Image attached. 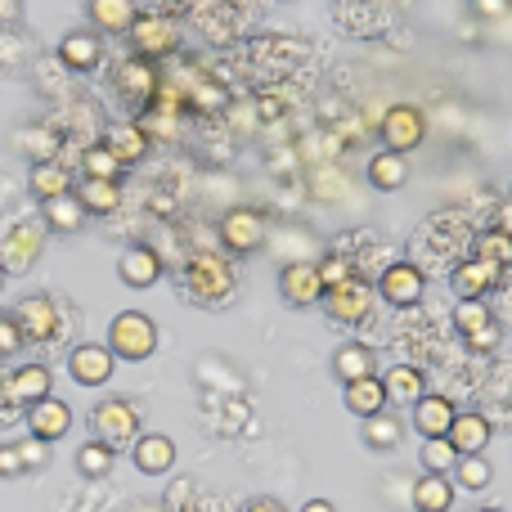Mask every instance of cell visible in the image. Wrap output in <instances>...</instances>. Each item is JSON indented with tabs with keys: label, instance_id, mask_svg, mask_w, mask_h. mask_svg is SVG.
<instances>
[{
	"label": "cell",
	"instance_id": "1",
	"mask_svg": "<svg viewBox=\"0 0 512 512\" xmlns=\"http://www.w3.org/2000/svg\"><path fill=\"white\" fill-rule=\"evenodd\" d=\"M185 292L198 301V306H225V301L239 292V274L225 256L203 252L185 265Z\"/></svg>",
	"mask_w": 512,
	"mask_h": 512
},
{
	"label": "cell",
	"instance_id": "2",
	"mask_svg": "<svg viewBox=\"0 0 512 512\" xmlns=\"http://www.w3.org/2000/svg\"><path fill=\"white\" fill-rule=\"evenodd\" d=\"M140 423H144L140 405L126 396H108L90 409V432H95V441H104L108 450H122V445L140 441Z\"/></svg>",
	"mask_w": 512,
	"mask_h": 512
},
{
	"label": "cell",
	"instance_id": "3",
	"mask_svg": "<svg viewBox=\"0 0 512 512\" xmlns=\"http://www.w3.org/2000/svg\"><path fill=\"white\" fill-rule=\"evenodd\" d=\"M108 351L131 364L149 360V355L158 351V324H153L144 310H122V315L108 324Z\"/></svg>",
	"mask_w": 512,
	"mask_h": 512
},
{
	"label": "cell",
	"instance_id": "4",
	"mask_svg": "<svg viewBox=\"0 0 512 512\" xmlns=\"http://www.w3.org/2000/svg\"><path fill=\"white\" fill-rule=\"evenodd\" d=\"M126 36H131L135 59H149V63L176 54V45H180V27H176V18H167V14H140Z\"/></svg>",
	"mask_w": 512,
	"mask_h": 512
},
{
	"label": "cell",
	"instance_id": "5",
	"mask_svg": "<svg viewBox=\"0 0 512 512\" xmlns=\"http://www.w3.org/2000/svg\"><path fill=\"white\" fill-rule=\"evenodd\" d=\"M324 315L333 319V324H342V328H355V324H364V319L373 315V288L364 279H346V283H337V288H328L324 292Z\"/></svg>",
	"mask_w": 512,
	"mask_h": 512
},
{
	"label": "cell",
	"instance_id": "6",
	"mask_svg": "<svg viewBox=\"0 0 512 512\" xmlns=\"http://www.w3.org/2000/svg\"><path fill=\"white\" fill-rule=\"evenodd\" d=\"M9 319L18 324L23 342H54V337H59V328H63L59 306H54V297H45V292L23 297L14 310H9Z\"/></svg>",
	"mask_w": 512,
	"mask_h": 512
},
{
	"label": "cell",
	"instance_id": "7",
	"mask_svg": "<svg viewBox=\"0 0 512 512\" xmlns=\"http://www.w3.org/2000/svg\"><path fill=\"white\" fill-rule=\"evenodd\" d=\"M454 328H459L463 346L477 355H490L499 346V337H504V328L490 315L486 301H459V306H454Z\"/></svg>",
	"mask_w": 512,
	"mask_h": 512
},
{
	"label": "cell",
	"instance_id": "8",
	"mask_svg": "<svg viewBox=\"0 0 512 512\" xmlns=\"http://www.w3.org/2000/svg\"><path fill=\"white\" fill-rule=\"evenodd\" d=\"M45 248V225L36 221H14L0 234V270L5 274H23L36 265V256Z\"/></svg>",
	"mask_w": 512,
	"mask_h": 512
},
{
	"label": "cell",
	"instance_id": "9",
	"mask_svg": "<svg viewBox=\"0 0 512 512\" xmlns=\"http://www.w3.org/2000/svg\"><path fill=\"white\" fill-rule=\"evenodd\" d=\"M113 90H117V99L122 104H131V108H153V99H158V90H162V81H158V68H153L149 59H126V63H117L113 68Z\"/></svg>",
	"mask_w": 512,
	"mask_h": 512
},
{
	"label": "cell",
	"instance_id": "10",
	"mask_svg": "<svg viewBox=\"0 0 512 512\" xmlns=\"http://www.w3.org/2000/svg\"><path fill=\"white\" fill-rule=\"evenodd\" d=\"M423 140H427V117L414 104H391L387 117H382V144L391 153H405L409 158Z\"/></svg>",
	"mask_w": 512,
	"mask_h": 512
},
{
	"label": "cell",
	"instance_id": "11",
	"mask_svg": "<svg viewBox=\"0 0 512 512\" xmlns=\"http://www.w3.org/2000/svg\"><path fill=\"white\" fill-rule=\"evenodd\" d=\"M423 292H427V279H423V270H418L414 261H391L387 270H382V279H378V297L387 301V306H400V310L418 306Z\"/></svg>",
	"mask_w": 512,
	"mask_h": 512
},
{
	"label": "cell",
	"instance_id": "12",
	"mask_svg": "<svg viewBox=\"0 0 512 512\" xmlns=\"http://www.w3.org/2000/svg\"><path fill=\"white\" fill-rule=\"evenodd\" d=\"M324 279H319V265L315 261H288L279 270V297L288 301V306L306 310V306H319L324 301Z\"/></svg>",
	"mask_w": 512,
	"mask_h": 512
},
{
	"label": "cell",
	"instance_id": "13",
	"mask_svg": "<svg viewBox=\"0 0 512 512\" xmlns=\"http://www.w3.org/2000/svg\"><path fill=\"white\" fill-rule=\"evenodd\" d=\"M499 279H504V265H490V261H481V256H468L463 265H454L450 288L459 292V301H486L490 292L499 288Z\"/></svg>",
	"mask_w": 512,
	"mask_h": 512
},
{
	"label": "cell",
	"instance_id": "14",
	"mask_svg": "<svg viewBox=\"0 0 512 512\" xmlns=\"http://www.w3.org/2000/svg\"><path fill=\"white\" fill-rule=\"evenodd\" d=\"M23 418H27V436H36V441H45V445L72 432V409H68V400H59V396H45V400H36V405H27Z\"/></svg>",
	"mask_w": 512,
	"mask_h": 512
},
{
	"label": "cell",
	"instance_id": "15",
	"mask_svg": "<svg viewBox=\"0 0 512 512\" xmlns=\"http://www.w3.org/2000/svg\"><path fill=\"white\" fill-rule=\"evenodd\" d=\"M221 243L230 248L234 256H248L265 243V216L252 212V207H234V212H225L221 221Z\"/></svg>",
	"mask_w": 512,
	"mask_h": 512
},
{
	"label": "cell",
	"instance_id": "16",
	"mask_svg": "<svg viewBox=\"0 0 512 512\" xmlns=\"http://www.w3.org/2000/svg\"><path fill=\"white\" fill-rule=\"evenodd\" d=\"M113 369H117V355L99 342H81L77 351L68 355V373L81 387H104V382L113 378Z\"/></svg>",
	"mask_w": 512,
	"mask_h": 512
},
{
	"label": "cell",
	"instance_id": "17",
	"mask_svg": "<svg viewBox=\"0 0 512 512\" xmlns=\"http://www.w3.org/2000/svg\"><path fill=\"white\" fill-rule=\"evenodd\" d=\"M131 463L144 477H162V472L176 468V441L162 432H140V441L131 445Z\"/></svg>",
	"mask_w": 512,
	"mask_h": 512
},
{
	"label": "cell",
	"instance_id": "18",
	"mask_svg": "<svg viewBox=\"0 0 512 512\" xmlns=\"http://www.w3.org/2000/svg\"><path fill=\"white\" fill-rule=\"evenodd\" d=\"M117 279L126 283V288H135V292H144V288H153V283L162 279V256L153 252V248H126L122 252V261H117Z\"/></svg>",
	"mask_w": 512,
	"mask_h": 512
},
{
	"label": "cell",
	"instance_id": "19",
	"mask_svg": "<svg viewBox=\"0 0 512 512\" xmlns=\"http://www.w3.org/2000/svg\"><path fill=\"white\" fill-rule=\"evenodd\" d=\"M490 436H495V427H490V418L486 414H454V423H450V432H445V441L459 450V459L463 454H486V445H490Z\"/></svg>",
	"mask_w": 512,
	"mask_h": 512
},
{
	"label": "cell",
	"instance_id": "20",
	"mask_svg": "<svg viewBox=\"0 0 512 512\" xmlns=\"http://www.w3.org/2000/svg\"><path fill=\"white\" fill-rule=\"evenodd\" d=\"M50 369L45 364H18L14 373L5 378V391H9V400H14L18 409H27V405H36V400H45L50 396Z\"/></svg>",
	"mask_w": 512,
	"mask_h": 512
},
{
	"label": "cell",
	"instance_id": "21",
	"mask_svg": "<svg viewBox=\"0 0 512 512\" xmlns=\"http://www.w3.org/2000/svg\"><path fill=\"white\" fill-rule=\"evenodd\" d=\"M454 414H459V409H454V400L450 396H436V391H427V396L414 400V427H418V436H423V441L450 432Z\"/></svg>",
	"mask_w": 512,
	"mask_h": 512
},
{
	"label": "cell",
	"instance_id": "22",
	"mask_svg": "<svg viewBox=\"0 0 512 512\" xmlns=\"http://www.w3.org/2000/svg\"><path fill=\"white\" fill-rule=\"evenodd\" d=\"M86 14H90V27L104 36H126L131 23L140 18L135 0H86Z\"/></svg>",
	"mask_w": 512,
	"mask_h": 512
},
{
	"label": "cell",
	"instance_id": "23",
	"mask_svg": "<svg viewBox=\"0 0 512 512\" xmlns=\"http://www.w3.org/2000/svg\"><path fill=\"white\" fill-rule=\"evenodd\" d=\"M59 59L72 72H95L104 63V41H99V32H68L59 41Z\"/></svg>",
	"mask_w": 512,
	"mask_h": 512
},
{
	"label": "cell",
	"instance_id": "24",
	"mask_svg": "<svg viewBox=\"0 0 512 512\" xmlns=\"http://www.w3.org/2000/svg\"><path fill=\"white\" fill-rule=\"evenodd\" d=\"M333 373L342 387L346 382H360V378H378V355L364 342H346V346H337V355H333Z\"/></svg>",
	"mask_w": 512,
	"mask_h": 512
},
{
	"label": "cell",
	"instance_id": "25",
	"mask_svg": "<svg viewBox=\"0 0 512 512\" xmlns=\"http://www.w3.org/2000/svg\"><path fill=\"white\" fill-rule=\"evenodd\" d=\"M342 400H346V409H351L355 418H373V414H382V409L391 405L387 400V387H382V378H360V382H346V391H342Z\"/></svg>",
	"mask_w": 512,
	"mask_h": 512
},
{
	"label": "cell",
	"instance_id": "26",
	"mask_svg": "<svg viewBox=\"0 0 512 512\" xmlns=\"http://www.w3.org/2000/svg\"><path fill=\"white\" fill-rule=\"evenodd\" d=\"M454 495H459V486H454L450 477H441V472H423V477L414 481V508L418 512H450Z\"/></svg>",
	"mask_w": 512,
	"mask_h": 512
},
{
	"label": "cell",
	"instance_id": "27",
	"mask_svg": "<svg viewBox=\"0 0 512 512\" xmlns=\"http://www.w3.org/2000/svg\"><path fill=\"white\" fill-rule=\"evenodd\" d=\"M77 203L86 207V216H113L122 207V180H81Z\"/></svg>",
	"mask_w": 512,
	"mask_h": 512
},
{
	"label": "cell",
	"instance_id": "28",
	"mask_svg": "<svg viewBox=\"0 0 512 512\" xmlns=\"http://www.w3.org/2000/svg\"><path fill=\"white\" fill-rule=\"evenodd\" d=\"M405 180H409V158L405 153H391V149L373 153V162H369V185L373 189L396 194V189H405Z\"/></svg>",
	"mask_w": 512,
	"mask_h": 512
},
{
	"label": "cell",
	"instance_id": "29",
	"mask_svg": "<svg viewBox=\"0 0 512 512\" xmlns=\"http://www.w3.org/2000/svg\"><path fill=\"white\" fill-rule=\"evenodd\" d=\"M382 387H387V400H400V405H414L418 396H427V378L418 364H396V369L382 373Z\"/></svg>",
	"mask_w": 512,
	"mask_h": 512
},
{
	"label": "cell",
	"instance_id": "30",
	"mask_svg": "<svg viewBox=\"0 0 512 512\" xmlns=\"http://www.w3.org/2000/svg\"><path fill=\"white\" fill-rule=\"evenodd\" d=\"M41 225L54 234H77L86 225V207L77 203V194H63V198H50L41 212Z\"/></svg>",
	"mask_w": 512,
	"mask_h": 512
},
{
	"label": "cell",
	"instance_id": "31",
	"mask_svg": "<svg viewBox=\"0 0 512 512\" xmlns=\"http://www.w3.org/2000/svg\"><path fill=\"white\" fill-rule=\"evenodd\" d=\"M104 144L113 149V158L122 162V167H131V162H140L144 153H149V135H144V126H113V131L104 135Z\"/></svg>",
	"mask_w": 512,
	"mask_h": 512
},
{
	"label": "cell",
	"instance_id": "32",
	"mask_svg": "<svg viewBox=\"0 0 512 512\" xmlns=\"http://www.w3.org/2000/svg\"><path fill=\"white\" fill-rule=\"evenodd\" d=\"M360 436H364V445H369V450L387 454V450H396V445H400V436H405V423H400L396 414H387V409H382V414L364 418Z\"/></svg>",
	"mask_w": 512,
	"mask_h": 512
},
{
	"label": "cell",
	"instance_id": "33",
	"mask_svg": "<svg viewBox=\"0 0 512 512\" xmlns=\"http://www.w3.org/2000/svg\"><path fill=\"white\" fill-rule=\"evenodd\" d=\"M27 180H32V198H41V203L72 194V180H68V171H63L59 162H32V176Z\"/></svg>",
	"mask_w": 512,
	"mask_h": 512
},
{
	"label": "cell",
	"instance_id": "34",
	"mask_svg": "<svg viewBox=\"0 0 512 512\" xmlns=\"http://www.w3.org/2000/svg\"><path fill=\"white\" fill-rule=\"evenodd\" d=\"M454 486L459 490H486L490 481H495V468L486 463V454H463L459 463H454Z\"/></svg>",
	"mask_w": 512,
	"mask_h": 512
},
{
	"label": "cell",
	"instance_id": "35",
	"mask_svg": "<svg viewBox=\"0 0 512 512\" xmlns=\"http://www.w3.org/2000/svg\"><path fill=\"white\" fill-rule=\"evenodd\" d=\"M113 454L117 450H108L104 441H86L77 450V472L86 481H99V477H108V472H113Z\"/></svg>",
	"mask_w": 512,
	"mask_h": 512
},
{
	"label": "cell",
	"instance_id": "36",
	"mask_svg": "<svg viewBox=\"0 0 512 512\" xmlns=\"http://www.w3.org/2000/svg\"><path fill=\"white\" fill-rule=\"evenodd\" d=\"M81 171H86V180H122V162L113 158L108 144H90L81 153Z\"/></svg>",
	"mask_w": 512,
	"mask_h": 512
},
{
	"label": "cell",
	"instance_id": "37",
	"mask_svg": "<svg viewBox=\"0 0 512 512\" xmlns=\"http://www.w3.org/2000/svg\"><path fill=\"white\" fill-rule=\"evenodd\" d=\"M418 459H423V472H441V477H450L454 463H459V450H454L445 436H432V441H423Z\"/></svg>",
	"mask_w": 512,
	"mask_h": 512
},
{
	"label": "cell",
	"instance_id": "38",
	"mask_svg": "<svg viewBox=\"0 0 512 512\" xmlns=\"http://www.w3.org/2000/svg\"><path fill=\"white\" fill-rule=\"evenodd\" d=\"M472 256H481V261H490V265H512V239L504 230H486L477 239V252Z\"/></svg>",
	"mask_w": 512,
	"mask_h": 512
},
{
	"label": "cell",
	"instance_id": "39",
	"mask_svg": "<svg viewBox=\"0 0 512 512\" xmlns=\"http://www.w3.org/2000/svg\"><path fill=\"white\" fill-rule=\"evenodd\" d=\"M319 279H324V288L346 283V279H351V261H346V256H337V252H328L324 261H319Z\"/></svg>",
	"mask_w": 512,
	"mask_h": 512
},
{
	"label": "cell",
	"instance_id": "40",
	"mask_svg": "<svg viewBox=\"0 0 512 512\" xmlns=\"http://www.w3.org/2000/svg\"><path fill=\"white\" fill-rule=\"evenodd\" d=\"M54 135L45 131V126H32V131H27V140H23V149L32 153V162H50V153H54Z\"/></svg>",
	"mask_w": 512,
	"mask_h": 512
},
{
	"label": "cell",
	"instance_id": "41",
	"mask_svg": "<svg viewBox=\"0 0 512 512\" xmlns=\"http://www.w3.org/2000/svg\"><path fill=\"white\" fill-rule=\"evenodd\" d=\"M14 445H18V454H23L27 472H32V468H45V463H50V450H45V441H36V436H23V441H14Z\"/></svg>",
	"mask_w": 512,
	"mask_h": 512
},
{
	"label": "cell",
	"instance_id": "42",
	"mask_svg": "<svg viewBox=\"0 0 512 512\" xmlns=\"http://www.w3.org/2000/svg\"><path fill=\"white\" fill-rule=\"evenodd\" d=\"M23 472H27V463H23V454H18V445L14 441L0 445V477L14 481V477H23Z\"/></svg>",
	"mask_w": 512,
	"mask_h": 512
},
{
	"label": "cell",
	"instance_id": "43",
	"mask_svg": "<svg viewBox=\"0 0 512 512\" xmlns=\"http://www.w3.org/2000/svg\"><path fill=\"white\" fill-rule=\"evenodd\" d=\"M18 346H23V333H18V324L5 315L0 319V355H14Z\"/></svg>",
	"mask_w": 512,
	"mask_h": 512
},
{
	"label": "cell",
	"instance_id": "44",
	"mask_svg": "<svg viewBox=\"0 0 512 512\" xmlns=\"http://www.w3.org/2000/svg\"><path fill=\"white\" fill-rule=\"evenodd\" d=\"M243 512H288L279 504V499H270V495H261V499H248V504H243Z\"/></svg>",
	"mask_w": 512,
	"mask_h": 512
},
{
	"label": "cell",
	"instance_id": "45",
	"mask_svg": "<svg viewBox=\"0 0 512 512\" xmlns=\"http://www.w3.org/2000/svg\"><path fill=\"white\" fill-rule=\"evenodd\" d=\"M495 230H504L508 239H512V198H508L504 207H499V216H495Z\"/></svg>",
	"mask_w": 512,
	"mask_h": 512
},
{
	"label": "cell",
	"instance_id": "46",
	"mask_svg": "<svg viewBox=\"0 0 512 512\" xmlns=\"http://www.w3.org/2000/svg\"><path fill=\"white\" fill-rule=\"evenodd\" d=\"M301 512H337V504H333V499H306Z\"/></svg>",
	"mask_w": 512,
	"mask_h": 512
},
{
	"label": "cell",
	"instance_id": "47",
	"mask_svg": "<svg viewBox=\"0 0 512 512\" xmlns=\"http://www.w3.org/2000/svg\"><path fill=\"white\" fill-rule=\"evenodd\" d=\"M477 9H481V14H504L508 0H477Z\"/></svg>",
	"mask_w": 512,
	"mask_h": 512
},
{
	"label": "cell",
	"instance_id": "48",
	"mask_svg": "<svg viewBox=\"0 0 512 512\" xmlns=\"http://www.w3.org/2000/svg\"><path fill=\"white\" fill-rule=\"evenodd\" d=\"M131 512H162V508H153V504H135Z\"/></svg>",
	"mask_w": 512,
	"mask_h": 512
},
{
	"label": "cell",
	"instance_id": "49",
	"mask_svg": "<svg viewBox=\"0 0 512 512\" xmlns=\"http://www.w3.org/2000/svg\"><path fill=\"white\" fill-rule=\"evenodd\" d=\"M472 512H504V508H472Z\"/></svg>",
	"mask_w": 512,
	"mask_h": 512
},
{
	"label": "cell",
	"instance_id": "50",
	"mask_svg": "<svg viewBox=\"0 0 512 512\" xmlns=\"http://www.w3.org/2000/svg\"><path fill=\"white\" fill-rule=\"evenodd\" d=\"M0 288H5V270H0Z\"/></svg>",
	"mask_w": 512,
	"mask_h": 512
}]
</instances>
